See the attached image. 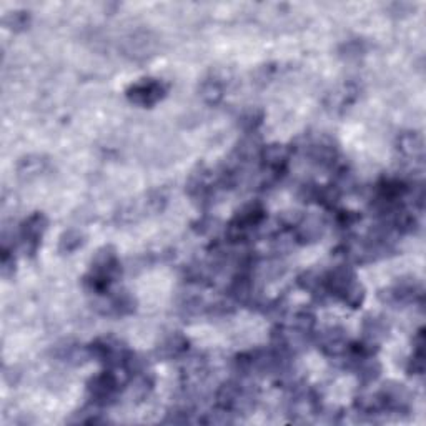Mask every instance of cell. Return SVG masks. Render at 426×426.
<instances>
[{
	"label": "cell",
	"mask_w": 426,
	"mask_h": 426,
	"mask_svg": "<svg viewBox=\"0 0 426 426\" xmlns=\"http://www.w3.org/2000/svg\"><path fill=\"white\" fill-rule=\"evenodd\" d=\"M120 277V262L117 250L113 247H102L90 262V268L83 277V285L90 293L103 295L110 292V287Z\"/></svg>",
	"instance_id": "obj_1"
},
{
	"label": "cell",
	"mask_w": 426,
	"mask_h": 426,
	"mask_svg": "<svg viewBox=\"0 0 426 426\" xmlns=\"http://www.w3.org/2000/svg\"><path fill=\"white\" fill-rule=\"evenodd\" d=\"M323 283L327 297L338 298L350 308H358L363 303L365 287L360 283L352 267L342 265L330 270L328 273H323Z\"/></svg>",
	"instance_id": "obj_2"
},
{
	"label": "cell",
	"mask_w": 426,
	"mask_h": 426,
	"mask_svg": "<svg viewBox=\"0 0 426 426\" xmlns=\"http://www.w3.org/2000/svg\"><path fill=\"white\" fill-rule=\"evenodd\" d=\"M265 220H267V213L258 202L245 205L242 210H238L232 222L227 225V230H225L227 240L230 243L247 242L257 230L263 227Z\"/></svg>",
	"instance_id": "obj_3"
},
{
	"label": "cell",
	"mask_w": 426,
	"mask_h": 426,
	"mask_svg": "<svg viewBox=\"0 0 426 426\" xmlns=\"http://www.w3.org/2000/svg\"><path fill=\"white\" fill-rule=\"evenodd\" d=\"M127 98L130 103L138 107H153L167 95V85L158 78H142L127 88Z\"/></svg>",
	"instance_id": "obj_4"
},
{
	"label": "cell",
	"mask_w": 426,
	"mask_h": 426,
	"mask_svg": "<svg viewBox=\"0 0 426 426\" xmlns=\"http://www.w3.org/2000/svg\"><path fill=\"white\" fill-rule=\"evenodd\" d=\"M49 220L44 213L35 212L27 217L20 225L19 228V243L20 247L24 248L25 255H32L37 253V250L40 247V242H42L45 230H47Z\"/></svg>",
	"instance_id": "obj_5"
},
{
	"label": "cell",
	"mask_w": 426,
	"mask_h": 426,
	"mask_svg": "<svg viewBox=\"0 0 426 426\" xmlns=\"http://www.w3.org/2000/svg\"><path fill=\"white\" fill-rule=\"evenodd\" d=\"M348 337L342 328L333 327L323 330V332L318 335V348L322 350L325 355H328V357H343V355L348 352Z\"/></svg>",
	"instance_id": "obj_6"
},
{
	"label": "cell",
	"mask_w": 426,
	"mask_h": 426,
	"mask_svg": "<svg viewBox=\"0 0 426 426\" xmlns=\"http://www.w3.org/2000/svg\"><path fill=\"white\" fill-rule=\"evenodd\" d=\"M422 288L415 282H400L392 288L383 290L380 293L383 303L388 305H410L422 298Z\"/></svg>",
	"instance_id": "obj_7"
},
{
	"label": "cell",
	"mask_w": 426,
	"mask_h": 426,
	"mask_svg": "<svg viewBox=\"0 0 426 426\" xmlns=\"http://www.w3.org/2000/svg\"><path fill=\"white\" fill-rule=\"evenodd\" d=\"M188 350V338L182 333L175 332L168 337H165L157 347V355L163 360H172L182 357Z\"/></svg>",
	"instance_id": "obj_8"
},
{
	"label": "cell",
	"mask_w": 426,
	"mask_h": 426,
	"mask_svg": "<svg viewBox=\"0 0 426 426\" xmlns=\"http://www.w3.org/2000/svg\"><path fill=\"white\" fill-rule=\"evenodd\" d=\"M398 150L403 153V157L422 162L423 155H425L423 137L417 132L402 133L398 137Z\"/></svg>",
	"instance_id": "obj_9"
},
{
	"label": "cell",
	"mask_w": 426,
	"mask_h": 426,
	"mask_svg": "<svg viewBox=\"0 0 426 426\" xmlns=\"http://www.w3.org/2000/svg\"><path fill=\"white\" fill-rule=\"evenodd\" d=\"M388 330L390 327L383 318L367 317L363 322V342L373 345V347H378V342L387 337Z\"/></svg>",
	"instance_id": "obj_10"
},
{
	"label": "cell",
	"mask_w": 426,
	"mask_h": 426,
	"mask_svg": "<svg viewBox=\"0 0 426 426\" xmlns=\"http://www.w3.org/2000/svg\"><path fill=\"white\" fill-rule=\"evenodd\" d=\"M425 372V338L423 330H420L417 338H415V350L413 357L410 358L408 363V373L413 377H422Z\"/></svg>",
	"instance_id": "obj_11"
},
{
	"label": "cell",
	"mask_w": 426,
	"mask_h": 426,
	"mask_svg": "<svg viewBox=\"0 0 426 426\" xmlns=\"http://www.w3.org/2000/svg\"><path fill=\"white\" fill-rule=\"evenodd\" d=\"M200 97L210 105H217L223 98V83L215 77L205 78L200 83Z\"/></svg>",
	"instance_id": "obj_12"
},
{
	"label": "cell",
	"mask_w": 426,
	"mask_h": 426,
	"mask_svg": "<svg viewBox=\"0 0 426 426\" xmlns=\"http://www.w3.org/2000/svg\"><path fill=\"white\" fill-rule=\"evenodd\" d=\"M83 245V235L78 230H69L60 237L59 248L62 253H72Z\"/></svg>",
	"instance_id": "obj_13"
},
{
	"label": "cell",
	"mask_w": 426,
	"mask_h": 426,
	"mask_svg": "<svg viewBox=\"0 0 426 426\" xmlns=\"http://www.w3.org/2000/svg\"><path fill=\"white\" fill-rule=\"evenodd\" d=\"M263 122V112L257 108H250L247 112H243L242 117H240V127L245 130V133H255L257 128Z\"/></svg>",
	"instance_id": "obj_14"
},
{
	"label": "cell",
	"mask_w": 426,
	"mask_h": 426,
	"mask_svg": "<svg viewBox=\"0 0 426 426\" xmlns=\"http://www.w3.org/2000/svg\"><path fill=\"white\" fill-rule=\"evenodd\" d=\"M45 167V160L40 157H27L24 158L19 165L20 177H32V175H39Z\"/></svg>",
	"instance_id": "obj_15"
},
{
	"label": "cell",
	"mask_w": 426,
	"mask_h": 426,
	"mask_svg": "<svg viewBox=\"0 0 426 426\" xmlns=\"http://www.w3.org/2000/svg\"><path fill=\"white\" fill-rule=\"evenodd\" d=\"M7 22L10 25V29L22 30L29 25V15L27 12H12L7 17Z\"/></svg>",
	"instance_id": "obj_16"
}]
</instances>
